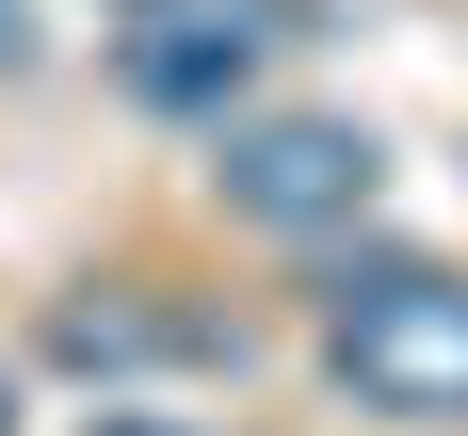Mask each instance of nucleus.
Listing matches in <instances>:
<instances>
[{
    "label": "nucleus",
    "mask_w": 468,
    "mask_h": 436,
    "mask_svg": "<svg viewBox=\"0 0 468 436\" xmlns=\"http://www.w3.org/2000/svg\"><path fill=\"white\" fill-rule=\"evenodd\" d=\"M324 372L372 420L468 436V275H436V259H339L324 275Z\"/></svg>",
    "instance_id": "obj_1"
},
{
    "label": "nucleus",
    "mask_w": 468,
    "mask_h": 436,
    "mask_svg": "<svg viewBox=\"0 0 468 436\" xmlns=\"http://www.w3.org/2000/svg\"><path fill=\"white\" fill-rule=\"evenodd\" d=\"M372 178H388V145L356 130V113H227V130H210V194H227L242 227H275V242L356 227Z\"/></svg>",
    "instance_id": "obj_2"
},
{
    "label": "nucleus",
    "mask_w": 468,
    "mask_h": 436,
    "mask_svg": "<svg viewBox=\"0 0 468 436\" xmlns=\"http://www.w3.org/2000/svg\"><path fill=\"white\" fill-rule=\"evenodd\" d=\"M291 48V0H145V33L113 48V81L145 97V113H210L227 130V97L259 81Z\"/></svg>",
    "instance_id": "obj_3"
},
{
    "label": "nucleus",
    "mask_w": 468,
    "mask_h": 436,
    "mask_svg": "<svg viewBox=\"0 0 468 436\" xmlns=\"http://www.w3.org/2000/svg\"><path fill=\"white\" fill-rule=\"evenodd\" d=\"M162 356H194V324H162L130 291H65V307H48V372H81V388H130V372H162Z\"/></svg>",
    "instance_id": "obj_4"
},
{
    "label": "nucleus",
    "mask_w": 468,
    "mask_h": 436,
    "mask_svg": "<svg viewBox=\"0 0 468 436\" xmlns=\"http://www.w3.org/2000/svg\"><path fill=\"white\" fill-rule=\"evenodd\" d=\"M97 436H194V420H130V404H113V420H97Z\"/></svg>",
    "instance_id": "obj_5"
},
{
    "label": "nucleus",
    "mask_w": 468,
    "mask_h": 436,
    "mask_svg": "<svg viewBox=\"0 0 468 436\" xmlns=\"http://www.w3.org/2000/svg\"><path fill=\"white\" fill-rule=\"evenodd\" d=\"M0 65H33V33H16V0H0Z\"/></svg>",
    "instance_id": "obj_6"
},
{
    "label": "nucleus",
    "mask_w": 468,
    "mask_h": 436,
    "mask_svg": "<svg viewBox=\"0 0 468 436\" xmlns=\"http://www.w3.org/2000/svg\"><path fill=\"white\" fill-rule=\"evenodd\" d=\"M0 436H16V372H0Z\"/></svg>",
    "instance_id": "obj_7"
}]
</instances>
